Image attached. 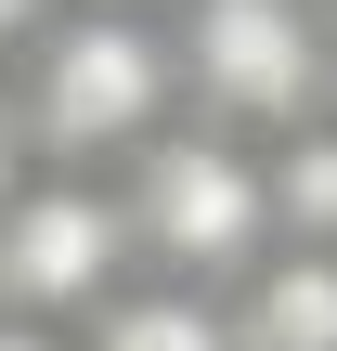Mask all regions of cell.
Here are the masks:
<instances>
[{
	"mask_svg": "<svg viewBox=\"0 0 337 351\" xmlns=\"http://www.w3.org/2000/svg\"><path fill=\"white\" fill-rule=\"evenodd\" d=\"M13 104L39 169H130L182 104V39L169 0H65L26 52H13Z\"/></svg>",
	"mask_w": 337,
	"mask_h": 351,
	"instance_id": "cell-1",
	"label": "cell"
},
{
	"mask_svg": "<svg viewBox=\"0 0 337 351\" xmlns=\"http://www.w3.org/2000/svg\"><path fill=\"white\" fill-rule=\"evenodd\" d=\"M130 247L143 274L169 287H247L273 261V169H260V130H221V117H169L130 169Z\"/></svg>",
	"mask_w": 337,
	"mask_h": 351,
	"instance_id": "cell-2",
	"label": "cell"
},
{
	"mask_svg": "<svg viewBox=\"0 0 337 351\" xmlns=\"http://www.w3.org/2000/svg\"><path fill=\"white\" fill-rule=\"evenodd\" d=\"M169 39H182V104L221 117V130H299L337 104L325 65V0H169Z\"/></svg>",
	"mask_w": 337,
	"mask_h": 351,
	"instance_id": "cell-3",
	"label": "cell"
},
{
	"mask_svg": "<svg viewBox=\"0 0 337 351\" xmlns=\"http://www.w3.org/2000/svg\"><path fill=\"white\" fill-rule=\"evenodd\" d=\"M117 287H143L117 169H26L0 195V313H39V326L78 339Z\"/></svg>",
	"mask_w": 337,
	"mask_h": 351,
	"instance_id": "cell-4",
	"label": "cell"
},
{
	"mask_svg": "<svg viewBox=\"0 0 337 351\" xmlns=\"http://www.w3.org/2000/svg\"><path fill=\"white\" fill-rule=\"evenodd\" d=\"M234 300V351H337V247H273Z\"/></svg>",
	"mask_w": 337,
	"mask_h": 351,
	"instance_id": "cell-5",
	"label": "cell"
},
{
	"mask_svg": "<svg viewBox=\"0 0 337 351\" xmlns=\"http://www.w3.org/2000/svg\"><path fill=\"white\" fill-rule=\"evenodd\" d=\"M78 351H234V300L143 274V287H117V300L78 326Z\"/></svg>",
	"mask_w": 337,
	"mask_h": 351,
	"instance_id": "cell-6",
	"label": "cell"
},
{
	"mask_svg": "<svg viewBox=\"0 0 337 351\" xmlns=\"http://www.w3.org/2000/svg\"><path fill=\"white\" fill-rule=\"evenodd\" d=\"M273 169V247H337V104L260 143Z\"/></svg>",
	"mask_w": 337,
	"mask_h": 351,
	"instance_id": "cell-7",
	"label": "cell"
},
{
	"mask_svg": "<svg viewBox=\"0 0 337 351\" xmlns=\"http://www.w3.org/2000/svg\"><path fill=\"white\" fill-rule=\"evenodd\" d=\"M39 169V143H26V104H13V65H0V195Z\"/></svg>",
	"mask_w": 337,
	"mask_h": 351,
	"instance_id": "cell-8",
	"label": "cell"
},
{
	"mask_svg": "<svg viewBox=\"0 0 337 351\" xmlns=\"http://www.w3.org/2000/svg\"><path fill=\"white\" fill-rule=\"evenodd\" d=\"M52 13H65V0H0V65H13V52H26V39H39Z\"/></svg>",
	"mask_w": 337,
	"mask_h": 351,
	"instance_id": "cell-9",
	"label": "cell"
},
{
	"mask_svg": "<svg viewBox=\"0 0 337 351\" xmlns=\"http://www.w3.org/2000/svg\"><path fill=\"white\" fill-rule=\"evenodd\" d=\"M0 351H78L65 326H39V313H0Z\"/></svg>",
	"mask_w": 337,
	"mask_h": 351,
	"instance_id": "cell-10",
	"label": "cell"
},
{
	"mask_svg": "<svg viewBox=\"0 0 337 351\" xmlns=\"http://www.w3.org/2000/svg\"><path fill=\"white\" fill-rule=\"evenodd\" d=\"M325 65H337V0H325Z\"/></svg>",
	"mask_w": 337,
	"mask_h": 351,
	"instance_id": "cell-11",
	"label": "cell"
}]
</instances>
